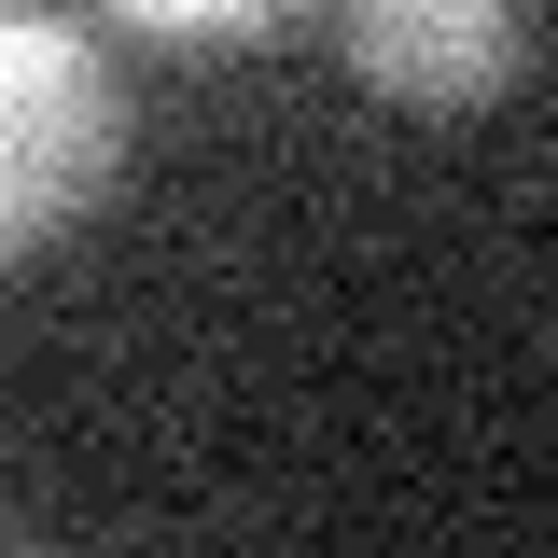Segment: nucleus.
<instances>
[{"instance_id": "7ed1b4c3", "label": "nucleus", "mask_w": 558, "mask_h": 558, "mask_svg": "<svg viewBox=\"0 0 558 558\" xmlns=\"http://www.w3.org/2000/svg\"><path fill=\"white\" fill-rule=\"evenodd\" d=\"M126 43H168V57H238V43H266L293 0H98Z\"/></svg>"}, {"instance_id": "20e7f679", "label": "nucleus", "mask_w": 558, "mask_h": 558, "mask_svg": "<svg viewBox=\"0 0 558 558\" xmlns=\"http://www.w3.org/2000/svg\"><path fill=\"white\" fill-rule=\"evenodd\" d=\"M0 545H14V517H0Z\"/></svg>"}, {"instance_id": "f257e3e1", "label": "nucleus", "mask_w": 558, "mask_h": 558, "mask_svg": "<svg viewBox=\"0 0 558 558\" xmlns=\"http://www.w3.org/2000/svg\"><path fill=\"white\" fill-rule=\"evenodd\" d=\"M126 154V84L57 0H0V266L57 252Z\"/></svg>"}, {"instance_id": "f03ea898", "label": "nucleus", "mask_w": 558, "mask_h": 558, "mask_svg": "<svg viewBox=\"0 0 558 558\" xmlns=\"http://www.w3.org/2000/svg\"><path fill=\"white\" fill-rule=\"evenodd\" d=\"M336 57L391 112H475L531 70V0H336Z\"/></svg>"}]
</instances>
